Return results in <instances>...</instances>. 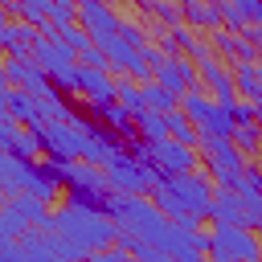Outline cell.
Returning <instances> with one entry per match:
<instances>
[{"mask_svg":"<svg viewBox=\"0 0 262 262\" xmlns=\"http://www.w3.org/2000/svg\"><path fill=\"white\" fill-rule=\"evenodd\" d=\"M139 98H143V111H151V115H168V111H176V94H168L164 86H156V82H143L139 86Z\"/></svg>","mask_w":262,"mask_h":262,"instance_id":"obj_21","label":"cell"},{"mask_svg":"<svg viewBox=\"0 0 262 262\" xmlns=\"http://www.w3.org/2000/svg\"><path fill=\"white\" fill-rule=\"evenodd\" d=\"M37 151H45V143H41V131H20L8 147H4V156H12V160H33Z\"/></svg>","mask_w":262,"mask_h":262,"instance_id":"obj_22","label":"cell"},{"mask_svg":"<svg viewBox=\"0 0 262 262\" xmlns=\"http://www.w3.org/2000/svg\"><path fill=\"white\" fill-rule=\"evenodd\" d=\"M8 29V12H4V4H0V33Z\"/></svg>","mask_w":262,"mask_h":262,"instance_id":"obj_33","label":"cell"},{"mask_svg":"<svg viewBox=\"0 0 262 262\" xmlns=\"http://www.w3.org/2000/svg\"><path fill=\"white\" fill-rule=\"evenodd\" d=\"M78 66H82V70H106V57L90 45V49H82V53H78Z\"/></svg>","mask_w":262,"mask_h":262,"instance_id":"obj_31","label":"cell"},{"mask_svg":"<svg viewBox=\"0 0 262 262\" xmlns=\"http://www.w3.org/2000/svg\"><path fill=\"white\" fill-rule=\"evenodd\" d=\"M205 254H209V262H258V233L213 221V233H209V250Z\"/></svg>","mask_w":262,"mask_h":262,"instance_id":"obj_8","label":"cell"},{"mask_svg":"<svg viewBox=\"0 0 262 262\" xmlns=\"http://www.w3.org/2000/svg\"><path fill=\"white\" fill-rule=\"evenodd\" d=\"M33 225H37V229L49 225V209L37 205L33 196H12V201L0 209V233H4L8 242H12L16 233H33Z\"/></svg>","mask_w":262,"mask_h":262,"instance_id":"obj_10","label":"cell"},{"mask_svg":"<svg viewBox=\"0 0 262 262\" xmlns=\"http://www.w3.org/2000/svg\"><path fill=\"white\" fill-rule=\"evenodd\" d=\"M115 37H119L127 49H143V45H147V33H143L135 20H123V16H119V33H115Z\"/></svg>","mask_w":262,"mask_h":262,"instance_id":"obj_27","label":"cell"},{"mask_svg":"<svg viewBox=\"0 0 262 262\" xmlns=\"http://www.w3.org/2000/svg\"><path fill=\"white\" fill-rule=\"evenodd\" d=\"M180 25L192 33H213V29H221V16H217V4H209V0H188L184 8H180Z\"/></svg>","mask_w":262,"mask_h":262,"instance_id":"obj_19","label":"cell"},{"mask_svg":"<svg viewBox=\"0 0 262 262\" xmlns=\"http://www.w3.org/2000/svg\"><path fill=\"white\" fill-rule=\"evenodd\" d=\"M49 33H53V41H57V45H66L74 57H78L82 49H90V41H86V33H82L78 25H61V29H53V25H49Z\"/></svg>","mask_w":262,"mask_h":262,"instance_id":"obj_24","label":"cell"},{"mask_svg":"<svg viewBox=\"0 0 262 262\" xmlns=\"http://www.w3.org/2000/svg\"><path fill=\"white\" fill-rule=\"evenodd\" d=\"M0 119H8V115H4V94H0Z\"/></svg>","mask_w":262,"mask_h":262,"instance_id":"obj_35","label":"cell"},{"mask_svg":"<svg viewBox=\"0 0 262 262\" xmlns=\"http://www.w3.org/2000/svg\"><path fill=\"white\" fill-rule=\"evenodd\" d=\"M4 90H8V82H4V70H0V94H4Z\"/></svg>","mask_w":262,"mask_h":262,"instance_id":"obj_34","label":"cell"},{"mask_svg":"<svg viewBox=\"0 0 262 262\" xmlns=\"http://www.w3.org/2000/svg\"><path fill=\"white\" fill-rule=\"evenodd\" d=\"M180 57H188V61H201V66H205V61H213V49H209V41H205V37H192V41H188V49H184Z\"/></svg>","mask_w":262,"mask_h":262,"instance_id":"obj_30","label":"cell"},{"mask_svg":"<svg viewBox=\"0 0 262 262\" xmlns=\"http://www.w3.org/2000/svg\"><path fill=\"white\" fill-rule=\"evenodd\" d=\"M151 82L156 86H164L168 94H188L192 86H196V66L188 61V57H180V53H172V57H164L156 70H151Z\"/></svg>","mask_w":262,"mask_h":262,"instance_id":"obj_12","label":"cell"},{"mask_svg":"<svg viewBox=\"0 0 262 262\" xmlns=\"http://www.w3.org/2000/svg\"><path fill=\"white\" fill-rule=\"evenodd\" d=\"M4 12H16L20 25H29V29H45L49 25V0H16Z\"/></svg>","mask_w":262,"mask_h":262,"instance_id":"obj_20","label":"cell"},{"mask_svg":"<svg viewBox=\"0 0 262 262\" xmlns=\"http://www.w3.org/2000/svg\"><path fill=\"white\" fill-rule=\"evenodd\" d=\"M209 221L221 225H237V229H254L262 221V201H246L229 188H213V205H209Z\"/></svg>","mask_w":262,"mask_h":262,"instance_id":"obj_9","label":"cell"},{"mask_svg":"<svg viewBox=\"0 0 262 262\" xmlns=\"http://www.w3.org/2000/svg\"><path fill=\"white\" fill-rule=\"evenodd\" d=\"M29 61L53 82L57 94H61V90H66V94H78V57H74L66 45L53 41L49 25L37 29V41H33V49H29Z\"/></svg>","mask_w":262,"mask_h":262,"instance_id":"obj_4","label":"cell"},{"mask_svg":"<svg viewBox=\"0 0 262 262\" xmlns=\"http://www.w3.org/2000/svg\"><path fill=\"white\" fill-rule=\"evenodd\" d=\"M49 25H53V29L78 25V4H74V0H53V4H49Z\"/></svg>","mask_w":262,"mask_h":262,"instance_id":"obj_26","label":"cell"},{"mask_svg":"<svg viewBox=\"0 0 262 262\" xmlns=\"http://www.w3.org/2000/svg\"><path fill=\"white\" fill-rule=\"evenodd\" d=\"M78 94L86 98L90 111L111 106V102H115V78H111L106 70H82V66H78Z\"/></svg>","mask_w":262,"mask_h":262,"instance_id":"obj_14","label":"cell"},{"mask_svg":"<svg viewBox=\"0 0 262 262\" xmlns=\"http://www.w3.org/2000/svg\"><path fill=\"white\" fill-rule=\"evenodd\" d=\"M209 205H213V184L205 172H184V176H168L151 184V209L164 221H209Z\"/></svg>","mask_w":262,"mask_h":262,"instance_id":"obj_2","label":"cell"},{"mask_svg":"<svg viewBox=\"0 0 262 262\" xmlns=\"http://www.w3.org/2000/svg\"><path fill=\"white\" fill-rule=\"evenodd\" d=\"M196 156L205 160V176H209L213 188L237 192V180H242V172H246L250 160H246L229 139H196Z\"/></svg>","mask_w":262,"mask_h":262,"instance_id":"obj_6","label":"cell"},{"mask_svg":"<svg viewBox=\"0 0 262 262\" xmlns=\"http://www.w3.org/2000/svg\"><path fill=\"white\" fill-rule=\"evenodd\" d=\"M205 41H209V49H213L217 61H221V57H233V66H237V61H258V45H250V41L225 33V29H213Z\"/></svg>","mask_w":262,"mask_h":262,"instance_id":"obj_16","label":"cell"},{"mask_svg":"<svg viewBox=\"0 0 262 262\" xmlns=\"http://www.w3.org/2000/svg\"><path fill=\"white\" fill-rule=\"evenodd\" d=\"M102 180H106V192H115V196H143V192H151L156 172L143 168L139 160H131L127 151H119L115 160L102 164Z\"/></svg>","mask_w":262,"mask_h":262,"instance_id":"obj_7","label":"cell"},{"mask_svg":"<svg viewBox=\"0 0 262 262\" xmlns=\"http://www.w3.org/2000/svg\"><path fill=\"white\" fill-rule=\"evenodd\" d=\"M229 82H233V94L237 102H262V78H258V61H237L229 66Z\"/></svg>","mask_w":262,"mask_h":262,"instance_id":"obj_18","label":"cell"},{"mask_svg":"<svg viewBox=\"0 0 262 262\" xmlns=\"http://www.w3.org/2000/svg\"><path fill=\"white\" fill-rule=\"evenodd\" d=\"M45 176L66 188L70 205H82V209H106L111 192H106V180H102V168H90V164H78V160H61V156H49L45 164Z\"/></svg>","mask_w":262,"mask_h":262,"instance_id":"obj_3","label":"cell"},{"mask_svg":"<svg viewBox=\"0 0 262 262\" xmlns=\"http://www.w3.org/2000/svg\"><path fill=\"white\" fill-rule=\"evenodd\" d=\"M4 115H8L16 127H33V131H41V127H45L37 98H29L25 90H4Z\"/></svg>","mask_w":262,"mask_h":262,"instance_id":"obj_17","label":"cell"},{"mask_svg":"<svg viewBox=\"0 0 262 262\" xmlns=\"http://www.w3.org/2000/svg\"><path fill=\"white\" fill-rule=\"evenodd\" d=\"M147 12H151L156 20H164V29H176V25H180V8L168 4V0H164V4H147Z\"/></svg>","mask_w":262,"mask_h":262,"instance_id":"obj_28","label":"cell"},{"mask_svg":"<svg viewBox=\"0 0 262 262\" xmlns=\"http://www.w3.org/2000/svg\"><path fill=\"white\" fill-rule=\"evenodd\" d=\"M78 29L86 33V41H90L94 49H102V45L115 41V33H119V12H115L111 4H102V0H82V4H78Z\"/></svg>","mask_w":262,"mask_h":262,"instance_id":"obj_11","label":"cell"},{"mask_svg":"<svg viewBox=\"0 0 262 262\" xmlns=\"http://www.w3.org/2000/svg\"><path fill=\"white\" fill-rule=\"evenodd\" d=\"M229 143L250 160L254 151H258V123H250V127H233V135H229Z\"/></svg>","mask_w":262,"mask_h":262,"instance_id":"obj_25","label":"cell"},{"mask_svg":"<svg viewBox=\"0 0 262 262\" xmlns=\"http://www.w3.org/2000/svg\"><path fill=\"white\" fill-rule=\"evenodd\" d=\"M86 262H127V254H123L119 246H106V250H94Z\"/></svg>","mask_w":262,"mask_h":262,"instance_id":"obj_32","label":"cell"},{"mask_svg":"<svg viewBox=\"0 0 262 262\" xmlns=\"http://www.w3.org/2000/svg\"><path fill=\"white\" fill-rule=\"evenodd\" d=\"M188 262H209V258H188Z\"/></svg>","mask_w":262,"mask_h":262,"instance_id":"obj_36","label":"cell"},{"mask_svg":"<svg viewBox=\"0 0 262 262\" xmlns=\"http://www.w3.org/2000/svg\"><path fill=\"white\" fill-rule=\"evenodd\" d=\"M41 143L49 156H61V160H78L82 156V135L74 131V123H45L41 127Z\"/></svg>","mask_w":262,"mask_h":262,"instance_id":"obj_15","label":"cell"},{"mask_svg":"<svg viewBox=\"0 0 262 262\" xmlns=\"http://www.w3.org/2000/svg\"><path fill=\"white\" fill-rule=\"evenodd\" d=\"M196 86H201L217 106H225V111L237 102L233 82H229V66H225V61H217V57H213V61H205V66L196 70Z\"/></svg>","mask_w":262,"mask_h":262,"instance_id":"obj_13","label":"cell"},{"mask_svg":"<svg viewBox=\"0 0 262 262\" xmlns=\"http://www.w3.org/2000/svg\"><path fill=\"white\" fill-rule=\"evenodd\" d=\"M176 106H180V115L192 123L196 139H229V135H233V119H229V111L217 106L201 86H192L188 94H180Z\"/></svg>","mask_w":262,"mask_h":262,"instance_id":"obj_5","label":"cell"},{"mask_svg":"<svg viewBox=\"0 0 262 262\" xmlns=\"http://www.w3.org/2000/svg\"><path fill=\"white\" fill-rule=\"evenodd\" d=\"M229 119H233V127H250V123H258V106L254 102H233Z\"/></svg>","mask_w":262,"mask_h":262,"instance_id":"obj_29","label":"cell"},{"mask_svg":"<svg viewBox=\"0 0 262 262\" xmlns=\"http://www.w3.org/2000/svg\"><path fill=\"white\" fill-rule=\"evenodd\" d=\"M115 102H119V106H123V111H127L131 119H135V115L143 111V98H139V86H135L131 78H119V82H115Z\"/></svg>","mask_w":262,"mask_h":262,"instance_id":"obj_23","label":"cell"},{"mask_svg":"<svg viewBox=\"0 0 262 262\" xmlns=\"http://www.w3.org/2000/svg\"><path fill=\"white\" fill-rule=\"evenodd\" d=\"M45 246L57 262H86L94 250L115 246V225L106 221V213L98 209H82V205H61L49 213L45 225Z\"/></svg>","mask_w":262,"mask_h":262,"instance_id":"obj_1","label":"cell"}]
</instances>
